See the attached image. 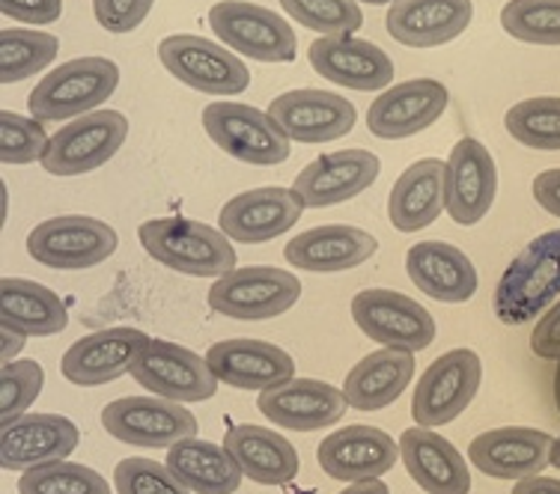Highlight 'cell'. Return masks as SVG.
<instances>
[{
	"label": "cell",
	"instance_id": "cell-29",
	"mask_svg": "<svg viewBox=\"0 0 560 494\" xmlns=\"http://www.w3.org/2000/svg\"><path fill=\"white\" fill-rule=\"evenodd\" d=\"M406 271L423 295L442 304H465L475 298L477 269L463 250L447 242H418L406 254Z\"/></svg>",
	"mask_w": 560,
	"mask_h": 494
},
{
	"label": "cell",
	"instance_id": "cell-48",
	"mask_svg": "<svg viewBox=\"0 0 560 494\" xmlns=\"http://www.w3.org/2000/svg\"><path fill=\"white\" fill-rule=\"evenodd\" d=\"M0 337H3V343H0V357H3V364H10L12 357L24 349V337L22 333L10 331V328H0Z\"/></svg>",
	"mask_w": 560,
	"mask_h": 494
},
{
	"label": "cell",
	"instance_id": "cell-13",
	"mask_svg": "<svg viewBox=\"0 0 560 494\" xmlns=\"http://www.w3.org/2000/svg\"><path fill=\"white\" fill-rule=\"evenodd\" d=\"M131 378L143 390L173 402H206L218 393L215 373L209 369L206 357L171 340L152 337L140 352L138 364L131 366Z\"/></svg>",
	"mask_w": 560,
	"mask_h": 494
},
{
	"label": "cell",
	"instance_id": "cell-40",
	"mask_svg": "<svg viewBox=\"0 0 560 494\" xmlns=\"http://www.w3.org/2000/svg\"><path fill=\"white\" fill-rule=\"evenodd\" d=\"M45 369L36 361H10L0 369V423L27 414L36 397L43 393Z\"/></svg>",
	"mask_w": 560,
	"mask_h": 494
},
{
	"label": "cell",
	"instance_id": "cell-37",
	"mask_svg": "<svg viewBox=\"0 0 560 494\" xmlns=\"http://www.w3.org/2000/svg\"><path fill=\"white\" fill-rule=\"evenodd\" d=\"M19 494H110V485L93 468L63 459L24 471Z\"/></svg>",
	"mask_w": 560,
	"mask_h": 494
},
{
	"label": "cell",
	"instance_id": "cell-42",
	"mask_svg": "<svg viewBox=\"0 0 560 494\" xmlns=\"http://www.w3.org/2000/svg\"><path fill=\"white\" fill-rule=\"evenodd\" d=\"M117 494H195L188 492L171 468L152 459H122L114 468Z\"/></svg>",
	"mask_w": 560,
	"mask_h": 494
},
{
	"label": "cell",
	"instance_id": "cell-5",
	"mask_svg": "<svg viewBox=\"0 0 560 494\" xmlns=\"http://www.w3.org/2000/svg\"><path fill=\"white\" fill-rule=\"evenodd\" d=\"M117 230L90 215H60L36 224L27 236V254L45 269L86 271L117 254Z\"/></svg>",
	"mask_w": 560,
	"mask_h": 494
},
{
	"label": "cell",
	"instance_id": "cell-38",
	"mask_svg": "<svg viewBox=\"0 0 560 494\" xmlns=\"http://www.w3.org/2000/svg\"><path fill=\"white\" fill-rule=\"evenodd\" d=\"M501 27L518 43L560 45V0H510Z\"/></svg>",
	"mask_w": 560,
	"mask_h": 494
},
{
	"label": "cell",
	"instance_id": "cell-43",
	"mask_svg": "<svg viewBox=\"0 0 560 494\" xmlns=\"http://www.w3.org/2000/svg\"><path fill=\"white\" fill-rule=\"evenodd\" d=\"M155 0H93L96 22L108 33H131L147 15Z\"/></svg>",
	"mask_w": 560,
	"mask_h": 494
},
{
	"label": "cell",
	"instance_id": "cell-31",
	"mask_svg": "<svg viewBox=\"0 0 560 494\" xmlns=\"http://www.w3.org/2000/svg\"><path fill=\"white\" fill-rule=\"evenodd\" d=\"M415 378V355L399 349H378L361 357L346 376L343 397L349 409L382 411L394 405Z\"/></svg>",
	"mask_w": 560,
	"mask_h": 494
},
{
	"label": "cell",
	"instance_id": "cell-4",
	"mask_svg": "<svg viewBox=\"0 0 560 494\" xmlns=\"http://www.w3.org/2000/svg\"><path fill=\"white\" fill-rule=\"evenodd\" d=\"M302 298V283L292 271L275 266H248L233 269L212 283L206 295L209 310L236 322H266L280 313L292 310Z\"/></svg>",
	"mask_w": 560,
	"mask_h": 494
},
{
	"label": "cell",
	"instance_id": "cell-14",
	"mask_svg": "<svg viewBox=\"0 0 560 494\" xmlns=\"http://www.w3.org/2000/svg\"><path fill=\"white\" fill-rule=\"evenodd\" d=\"M498 167L477 138H463L444 162V212L453 224H480L495 203Z\"/></svg>",
	"mask_w": 560,
	"mask_h": 494
},
{
	"label": "cell",
	"instance_id": "cell-39",
	"mask_svg": "<svg viewBox=\"0 0 560 494\" xmlns=\"http://www.w3.org/2000/svg\"><path fill=\"white\" fill-rule=\"evenodd\" d=\"M280 7L302 27L323 36H349L364 24L355 0H280Z\"/></svg>",
	"mask_w": 560,
	"mask_h": 494
},
{
	"label": "cell",
	"instance_id": "cell-26",
	"mask_svg": "<svg viewBox=\"0 0 560 494\" xmlns=\"http://www.w3.org/2000/svg\"><path fill=\"white\" fill-rule=\"evenodd\" d=\"M378 242L361 226L323 224L304 230L287 242L283 257L292 269L311 271V274H337L364 266L376 254Z\"/></svg>",
	"mask_w": 560,
	"mask_h": 494
},
{
	"label": "cell",
	"instance_id": "cell-24",
	"mask_svg": "<svg viewBox=\"0 0 560 494\" xmlns=\"http://www.w3.org/2000/svg\"><path fill=\"white\" fill-rule=\"evenodd\" d=\"M382 162L376 152L343 150L323 155L295 176L292 191L299 193L307 209H328L352 200L378 179Z\"/></svg>",
	"mask_w": 560,
	"mask_h": 494
},
{
	"label": "cell",
	"instance_id": "cell-6",
	"mask_svg": "<svg viewBox=\"0 0 560 494\" xmlns=\"http://www.w3.org/2000/svg\"><path fill=\"white\" fill-rule=\"evenodd\" d=\"M480 381L483 364L475 349L444 352L418 378V387L411 393V417L427 430L447 426L475 402Z\"/></svg>",
	"mask_w": 560,
	"mask_h": 494
},
{
	"label": "cell",
	"instance_id": "cell-52",
	"mask_svg": "<svg viewBox=\"0 0 560 494\" xmlns=\"http://www.w3.org/2000/svg\"><path fill=\"white\" fill-rule=\"evenodd\" d=\"M355 3H370V7H385V3H397V0H355Z\"/></svg>",
	"mask_w": 560,
	"mask_h": 494
},
{
	"label": "cell",
	"instance_id": "cell-32",
	"mask_svg": "<svg viewBox=\"0 0 560 494\" xmlns=\"http://www.w3.org/2000/svg\"><path fill=\"white\" fill-rule=\"evenodd\" d=\"M444 212V164L420 158L409 164L388 197V217L399 233H418Z\"/></svg>",
	"mask_w": 560,
	"mask_h": 494
},
{
	"label": "cell",
	"instance_id": "cell-47",
	"mask_svg": "<svg viewBox=\"0 0 560 494\" xmlns=\"http://www.w3.org/2000/svg\"><path fill=\"white\" fill-rule=\"evenodd\" d=\"M513 494H560V480L537 473V477H528V480H518L513 485Z\"/></svg>",
	"mask_w": 560,
	"mask_h": 494
},
{
	"label": "cell",
	"instance_id": "cell-19",
	"mask_svg": "<svg viewBox=\"0 0 560 494\" xmlns=\"http://www.w3.org/2000/svg\"><path fill=\"white\" fill-rule=\"evenodd\" d=\"M271 119L295 143H328L355 129L358 110L328 90H290L269 105Z\"/></svg>",
	"mask_w": 560,
	"mask_h": 494
},
{
	"label": "cell",
	"instance_id": "cell-41",
	"mask_svg": "<svg viewBox=\"0 0 560 494\" xmlns=\"http://www.w3.org/2000/svg\"><path fill=\"white\" fill-rule=\"evenodd\" d=\"M51 138L45 134L43 122L33 117H22L3 110L0 114V162L3 164H31L43 162Z\"/></svg>",
	"mask_w": 560,
	"mask_h": 494
},
{
	"label": "cell",
	"instance_id": "cell-25",
	"mask_svg": "<svg viewBox=\"0 0 560 494\" xmlns=\"http://www.w3.org/2000/svg\"><path fill=\"white\" fill-rule=\"evenodd\" d=\"M307 57L316 75L358 93L385 90L394 81V60L378 45L358 36H323L311 43Z\"/></svg>",
	"mask_w": 560,
	"mask_h": 494
},
{
	"label": "cell",
	"instance_id": "cell-51",
	"mask_svg": "<svg viewBox=\"0 0 560 494\" xmlns=\"http://www.w3.org/2000/svg\"><path fill=\"white\" fill-rule=\"evenodd\" d=\"M555 405L560 411V361H558V369H555Z\"/></svg>",
	"mask_w": 560,
	"mask_h": 494
},
{
	"label": "cell",
	"instance_id": "cell-44",
	"mask_svg": "<svg viewBox=\"0 0 560 494\" xmlns=\"http://www.w3.org/2000/svg\"><path fill=\"white\" fill-rule=\"evenodd\" d=\"M530 352L542 361H560V298L534 325Z\"/></svg>",
	"mask_w": 560,
	"mask_h": 494
},
{
	"label": "cell",
	"instance_id": "cell-45",
	"mask_svg": "<svg viewBox=\"0 0 560 494\" xmlns=\"http://www.w3.org/2000/svg\"><path fill=\"white\" fill-rule=\"evenodd\" d=\"M0 12L15 22L43 27L63 15V0H0Z\"/></svg>",
	"mask_w": 560,
	"mask_h": 494
},
{
	"label": "cell",
	"instance_id": "cell-33",
	"mask_svg": "<svg viewBox=\"0 0 560 494\" xmlns=\"http://www.w3.org/2000/svg\"><path fill=\"white\" fill-rule=\"evenodd\" d=\"M66 325V304L48 286L24 278L0 280V328L22 337H55Z\"/></svg>",
	"mask_w": 560,
	"mask_h": 494
},
{
	"label": "cell",
	"instance_id": "cell-2",
	"mask_svg": "<svg viewBox=\"0 0 560 494\" xmlns=\"http://www.w3.org/2000/svg\"><path fill=\"white\" fill-rule=\"evenodd\" d=\"M143 250L159 266L188 278H224L236 269V250L215 226L191 217H152L138 226Z\"/></svg>",
	"mask_w": 560,
	"mask_h": 494
},
{
	"label": "cell",
	"instance_id": "cell-23",
	"mask_svg": "<svg viewBox=\"0 0 560 494\" xmlns=\"http://www.w3.org/2000/svg\"><path fill=\"white\" fill-rule=\"evenodd\" d=\"M206 364L215 373L218 381L236 390H269L295 378V361L290 352L266 340H250V337L209 345Z\"/></svg>",
	"mask_w": 560,
	"mask_h": 494
},
{
	"label": "cell",
	"instance_id": "cell-49",
	"mask_svg": "<svg viewBox=\"0 0 560 494\" xmlns=\"http://www.w3.org/2000/svg\"><path fill=\"white\" fill-rule=\"evenodd\" d=\"M340 494H390V489L382 480H366V483L346 485Z\"/></svg>",
	"mask_w": 560,
	"mask_h": 494
},
{
	"label": "cell",
	"instance_id": "cell-8",
	"mask_svg": "<svg viewBox=\"0 0 560 494\" xmlns=\"http://www.w3.org/2000/svg\"><path fill=\"white\" fill-rule=\"evenodd\" d=\"M203 129L215 146L254 167H275L290 158V138L266 110L242 102H212L203 108Z\"/></svg>",
	"mask_w": 560,
	"mask_h": 494
},
{
	"label": "cell",
	"instance_id": "cell-17",
	"mask_svg": "<svg viewBox=\"0 0 560 494\" xmlns=\"http://www.w3.org/2000/svg\"><path fill=\"white\" fill-rule=\"evenodd\" d=\"M451 93L435 78H415L388 86L366 110V129L382 140H402L427 131L447 110Z\"/></svg>",
	"mask_w": 560,
	"mask_h": 494
},
{
	"label": "cell",
	"instance_id": "cell-35",
	"mask_svg": "<svg viewBox=\"0 0 560 494\" xmlns=\"http://www.w3.org/2000/svg\"><path fill=\"white\" fill-rule=\"evenodd\" d=\"M60 51L55 33L0 31V84H19L43 72Z\"/></svg>",
	"mask_w": 560,
	"mask_h": 494
},
{
	"label": "cell",
	"instance_id": "cell-3",
	"mask_svg": "<svg viewBox=\"0 0 560 494\" xmlns=\"http://www.w3.org/2000/svg\"><path fill=\"white\" fill-rule=\"evenodd\" d=\"M119 84V66L108 57H78L57 66L55 72L33 86L27 96L31 117L39 122H63V119L93 114L105 105Z\"/></svg>",
	"mask_w": 560,
	"mask_h": 494
},
{
	"label": "cell",
	"instance_id": "cell-9",
	"mask_svg": "<svg viewBox=\"0 0 560 494\" xmlns=\"http://www.w3.org/2000/svg\"><path fill=\"white\" fill-rule=\"evenodd\" d=\"M209 27L221 45L259 63H292L295 60V33L290 22L278 12L245 3V0H221L209 10Z\"/></svg>",
	"mask_w": 560,
	"mask_h": 494
},
{
	"label": "cell",
	"instance_id": "cell-27",
	"mask_svg": "<svg viewBox=\"0 0 560 494\" xmlns=\"http://www.w3.org/2000/svg\"><path fill=\"white\" fill-rule=\"evenodd\" d=\"M399 459L427 494H468L471 471L451 440L427 426H411L399 435Z\"/></svg>",
	"mask_w": 560,
	"mask_h": 494
},
{
	"label": "cell",
	"instance_id": "cell-11",
	"mask_svg": "<svg viewBox=\"0 0 560 494\" xmlns=\"http://www.w3.org/2000/svg\"><path fill=\"white\" fill-rule=\"evenodd\" d=\"M102 426L110 438L147 447V450H171L173 444L197 438V417L183 402L164 397H122L114 399L102 411Z\"/></svg>",
	"mask_w": 560,
	"mask_h": 494
},
{
	"label": "cell",
	"instance_id": "cell-7",
	"mask_svg": "<svg viewBox=\"0 0 560 494\" xmlns=\"http://www.w3.org/2000/svg\"><path fill=\"white\" fill-rule=\"evenodd\" d=\"M159 60L176 81L206 96H238L250 84L248 66L226 45L195 33H173L159 43Z\"/></svg>",
	"mask_w": 560,
	"mask_h": 494
},
{
	"label": "cell",
	"instance_id": "cell-46",
	"mask_svg": "<svg viewBox=\"0 0 560 494\" xmlns=\"http://www.w3.org/2000/svg\"><path fill=\"white\" fill-rule=\"evenodd\" d=\"M534 200H537L549 215L560 217V167L542 170L534 179Z\"/></svg>",
	"mask_w": 560,
	"mask_h": 494
},
{
	"label": "cell",
	"instance_id": "cell-36",
	"mask_svg": "<svg viewBox=\"0 0 560 494\" xmlns=\"http://www.w3.org/2000/svg\"><path fill=\"white\" fill-rule=\"evenodd\" d=\"M504 126L510 138L537 152H560V98H525L506 110Z\"/></svg>",
	"mask_w": 560,
	"mask_h": 494
},
{
	"label": "cell",
	"instance_id": "cell-30",
	"mask_svg": "<svg viewBox=\"0 0 560 494\" xmlns=\"http://www.w3.org/2000/svg\"><path fill=\"white\" fill-rule=\"evenodd\" d=\"M224 447L236 459L242 473L257 485H287L299 477L302 459L290 440L266 426L238 423L226 430Z\"/></svg>",
	"mask_w": 560,
	"mask_h": 494
},
{
	"label": "cell",
	"instance_id": "cell-18",
	"mask_svg": "<svg viewBox=\"0 0 560 494\" xmlns=\"http://www.w3.org/2000/svg\"><path fill=\"white\" fill-rule=\"evenodd\" d=\"M257 409L275 426L292 432H316L335 426L349 402L343 390L319 378H290L278 387L259 390Z\"/></svg>",
	"mask_w": 560,
	"mask_h": 494
},
{
	"label": "cell",
	"instance_id": "cell-1",
	"mask_svg": "<svg viewBox=\"0 0 560 494\" xmlns=\"http://www.w3.org/2000/svg\"><path fill=\"white\" fill-rule=\"evenodd\" d=\"M560 298V230L530 238L495 286V316L504 325L539 319Z\"/></svg>",
	"mask_w": 560,
	"mask_h": 494
},
{
	"label": "cell",
	"instance_id": "cell-12",
	"mask_svg": "<svg viewBox=\"0 0 560 494\" xmlns=\"http://www.w3.org/2000/svg\"><path fill=\"white\" fill-rule=\"evenodd\" d=\"M352 319L373 343H382V349H399V352L418 355L435 340L432 313L402 292H358L352 298Z\"/></svg>",
	"mask_w": 560,
	"mask_h": 494
},
{
	"label": "cell",
	"instance_id": "cell-50",
	"mask_svg": "<svg viewBox=\"0 0 560 494\" xmlns=\"http://www.w3.org/2000/svg\"><path fill=\"white\" fill-rule=\"evenodd\" d=\"M549 464L560 471V438L551 440V452H549Z\"/></svg>",
	"mask_w": 560,
	"mask_h": 494
},
{
	"label": "cell",
	"instance_id": "cell-15",
	"mask_svg": "<svg viewBox=\"0 0 560 494\" xmlns=\"http://www.w3.org/2000/svg\"><path fill=\"white\" fill-rule=\"evenodd\" d=\"M307 209L292 188H250L236 193L218 215V230L238 245H266L299 224Z\"/></svg>",
	"mask_w": 560,
	"mask_h": 494
},
{
	"label": "cell",
	"instance_id": "cell-34",
	"mask_svg": "<svg viewBox=\"0 0 560 494\" xmlns=\"http://www.w3.org/2000/svg\"><path fill=\"white\" fill-rule=\"evenodd\" d=\"M164 464L195 494H233L245 477L226 447L203 438H185L173 444Z\"/></svg>",
	"mask_w": 560,
	"mask_h": 494
},
{
	"label": "cell",
	"instance_id": "cell-20",
	"mask_svg": "<svg viewBox=\"0 0 560 494\" xmlns=\"http://www.w3.org/2000/svg\"><path fill=\"white\" fill-rule=\"evenodd\" d=\"M319 468L337 483H366L382 473L394 471L399 459V444L388 432L376 426H346L323 438L316 450Z\"/></svg>",
	"mask_w": 560,
	"mask_h": 494
},
{
	"label": "cell",
	"instance_id": "cell-10",
	"mask_svg": "<svg viewBox=\"0 0 560 494\" xmlns=\"http://www.w3.org/2000/svg\"><path fill=\"white\" fill-rule=\"evenodd\" d=\"M126 138H129L126 114L110 108L93 110V114L66 122L51 138L39 164L51 176H84V173H93L102 164H108L122 150Z\"/></svg>",
	"mask_w": 560,
	"mask_h": 494
},
{
	"label": "cell",
	"instance_id": "cell-21",
	"mask_svg": "<svg viewBox=\"0 0 560 494\" xmlns=\"http://www.w3.org/2000/svg\"><path fill=\"white\" fill-rule=\"evenodd\" d=\"M78 426L63 414L27 411L0 430V468L31 471L39 464L63 462L78 447Z\"/></svg>",
	"mask_w": 560,
	"mask_h": 494
},
{
	"label": "cell",
	"instance_id": "cell-22",
	"mask_svg": "<svg viewBox=\"0 0 560 494\" xmlns=\"http://www.w3.org/2000/svg\"><path fill=\"white\" fill-rule=\"evenodd\" d=\"M549 432L530 426H501L477 435L468 447V462L492 480H528L546 471L551 452Z\"/></svg>",
	"mask_w": 560,
	"mask_h": 494
},
{
	"label": "cell",
	"instance_id": "cell-28",
	"mask_svg": "<svg viewBox=\"0 0 560 494\" xmlns=\"http://www.w3.org/2000/svg\"><path fill=\"white\" fill-rule=\"evenodd\" d=\"M471 19V0H397L385 24L390 36L409 48H439L463 36Z\"/></svg>",
	"mask_w": 560,
	"mask_h": 494
},
{
	"label": "cell",
	"instance_id": "cell-16",
	"mask_svg": "<svg viewBox=\"0 0 560 494\" xmlns=\"http://www.w3.org/2000/svg\"><path fill=\"white\" fill-rule=\"evenodd\" d=\"M150 340L152 337L138 328H129V325L86 333L66 349L63 361H60L63 378L78 387L110 385L119 376L131 373V366L138 364L140 352L147 349Z\"/></svg>",
	"mask_w": 560,
	"mask_h": 494
}]
</instances>
